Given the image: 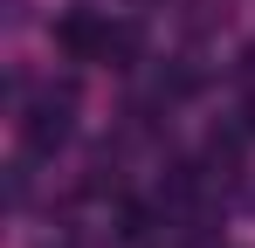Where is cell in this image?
Returning <instances> with one entry per match:
<instances>
[{
    "label": "cell",
    "mask_w": 255,
    "mask_h": 248,
    "mask_svg": "<svg viewBox=\"0 0 255 248\" xmlns=\"http://www.w3.org/2000/svg\"><path fill=\"white\" fill-rule=\"evenodd\" d=\"M235 165H242V131H214V138H207V172L228 179Z\"/></svg>",
    "instance_id": "277c9868"
},
{
    "label": "cell",
    "mask_w": 255,
    "mask_h": 248,
    "mask_svg": "<svg viewBox=\"0 0 255 248\" xmlns=\"http://www.w3.org/2000/svg\"><path fill=\"white\" fill-rule=\"evenodd\" d=\"M69 131H76V83H48L42 97L28 104V118H21V145L35 152V159H48V152H62L69 145Z\"/></svg>",
    "instance_id": "6da1fadb"
},
{
    "label": "cell",
    "mask_w": 255,
    "mask_h": 248,
    "mask_svg": "<svg viewBox=\"0 0 255 248\" xmlns=\"http://www.w3.org/2000/svg\"><path fill=\"white\" fill-rule=\"evenodd\" d=\"M242 76H255V41H249V48H242Z\"/></svg>",
    "instance_id": "5b68a950"
},
{
    "label": "cell",
    "mask_w": 255,
    "mask_h": 248,
    "mask_svg": "<svg viewBox=\"0 0 255 248\" xmlns=\"http://www.w3.org/2000/svg\"><path fill=\"white\" fill-rule=\"evenodd\" d=\"M242 131H249V138H255V97H249V111H242Z\"/></svg>",
    "instance_id": "8992f818"
},
{
    "label": "cell",
    "mask_w": 255,
    "mask_h": 248,
    "mask_svg": "<svg viewBox=\"0 0 255 248\" xmlns=\"http://www.w3.org/2000/svg\"><path fill=\"white\" fill-rule=\"evenodd\" d=\"M138 48H145V35H138L131 21H111V48H104V62H111V69H131Z\"/></svg>",
    "instance_id": "3957f363"
},
{
    "label": "cell",
    "mask_w": 255,
    "mask_h": 248,
    "mask_svg": "<svg viewBox=\"0 0 255 248\" xmlns=\"http://www.w3.org/2000/svg\"><path fill=\"white\" fill-rule=\"evenodd\" d=\"M55 48H62L69 62H104L111 21H97V14H62V21H55Z\"/></svg>",
    "instance_id": "7a4b0ae2"
}]
</instances>
